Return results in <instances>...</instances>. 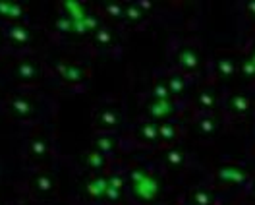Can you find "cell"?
<instances>
[{
    "mask_svg": "<svg viewBox=\"0 0 255 205\" xmlns=\"http://www.w3.org/2000/svg\"><path fill=\"white\" fill-rule=\"evenodd\" d=\"M129 180H131V184H133V192L137 194V198L139 200H143V202H151L157 198V194H159V180L151 176L147 171H143V169H133L131 172H129Z\"/></svg>",
    "mask_w": 255,
    "mask_h": 205,
    "instance_id": "1",
    "label": "cell"
},
{
    "mask_svg": "<svg viewBox=\"0 0 255 205\" xmlns=\"http://www.w3.org/2000/svg\"><path fill=\"white\" fill-rule=\"evenodd\" d=\"M6 106H8V112L12 116H16L18 120H29L35 114V101L26 97V95H14V97H10L8 102H6Z\"/></svg>",
    "mask_w": 255,
    "mask_h": 205,
    "instance_id": "2",
    "label": "cell"
},
{
    "mask_svg": "<svg viewBox=\"0 0 255 205\" xmlns=\"http://www.w3.org/2000/svg\"><path fill=\"white\" fill-rule=\"evenodd\" d=\"M217 180L221 184H226V186H232V184H244L248 180V172L246 169H242L240 165H224L217 171Z\"/></svg>",
    "mask_w": 255,
    "mask_h": 205,
    "instance_id": "3",
    "label": "cell"
},
{
    "mask_svg": "<svg viewBox=\"0 0 255 205\" xmlns=\"http://www.w3.org/2000/svg\"><path fill=\"white\" fill-rule=\"evenodd\" d=\"M217 72H219V76L221 79H224V81H228L232 77L238 74V58H236V54H232V52H219L217 54Z\"/></svg>",
    "mask_w": 255,
    "mask_h": 205,
    "instance_id": "4",
    "label": "cell"
},
{
    "mask_svg": "<svg viewBox=\"0 0 255 205\" xmlns=\"http://www.w3.org/2000/svg\"><path fill=\"white\" fill-rule=\"evenodd\" d=\"M56 74L62 77L66 83H83L87 77V70L77 66V64H70V62H60L56 64Z\"/></svg>",
    "mask_w": 255,
    "mask_h": 205,
    "instance_id": "5",
    "label": "cell"
},
{
    "mask_svg": "<svg viewBox=\"0 0 255 205\" xmlns=\"http://www.w3.org/2000/svg\"><path fill=\"white\" fill-rule=\"evenodd\" d=\"M174 112H176V104L172 101H159V99H153V101L147 104V114H149L153 120H159V122L168 120Z\"/></svg>",
    "mask_w": 255,
    "mask_h": 205,
    "instance_id": "6",
    "label": "cell"
},
{
    "mask_svg": "<svg viewBox=\"0 0 255 205\" xmlns=\"http://www.w3.org/2000/svg\"><path fill=\"white\" fill-rule=\"evenodd\" d=\"M176 60H178V66L184 72H195L201 64V56L193 47H182L176 54Z\"/></svg>",
    "mask_w": 255,
    "mask_h": 205,
    "instance_id": "7",
    "label": "cell"
},
{
    "mask_svg": "<svg viewBox=\"0 0 255 205\" xmlns=\"http://www.w3.org/2000/svg\"><path fill=\"white\" fill-rule=\"evenodd\" d=\"M12 74H14V77H16L18 81H22V83H33V81H37L41 70H39V66H37L33 60H24V62H20V64L14 68Z\"/></svg>",
    "mask_w": 255,
    "mask_h": 205,
    "instance_id": "8",
    "label": "cell"
},
{
    "mask_svg": "<svg viewBox=\"0 0 255 205\" xmlns=\"http://www.w3.org/2000/svg\"><path fill=\"white\" fill-rule=\"evenodd\" d=\"M226 106L234 114H248L254 108V101L244 93H232L226 101Z\"/></svg>",
    "mask_w": 255,
    "mask_h": 205,
    "instance_id": "9",
    "label": "cell"
},
{
    "mask_svg": "<svg viewBox=\"0 0 255 205\" xmlns=\"http://www.w3.org/2000/svg\"><path fill=\"white\" fill-rule=\"evenodd\" d=\"M0 18L10 20L14 24H22L26 18V8L16 2H0Z\"/></svg>",
    "mask_w": 255,
    "mask_h": 205,
    "instance_id": "10",
    "label": "cell"
},
{
    "mask_svg": "<svg viewBox=\"0 0 255 205\" xmlns=\"http://www.w3.org/2000/svg\"><path fill=\"white\" fill-rule=\"evenodd\" d=\"M118 122H120V114H118V110H114V108H110V106L102 108L101 112H99V116H97V128H101V130L116 128Z\"/></svg>",
    "mask_w": 255,
    "mask_h": 205,
    "instance_id": "11",
    "label": "cell"
},
{
    "mask_svg": "<svg viewBox=\"0 0 255 205\" xmlns=\"http://www.w3.org/2000/svg\"><path fill=\"white\" fill-rule=\"evenodd\" d=\"M8 39H10L14 45L24 47V45L29 43V39H31V31H29L24 24H12L10 29H8Z\"/></svg>",
    "mask_w": 255,
    "mask_h": 205,
    "instance_id": "12",
    "label": "cell"
},
{
    "mask_svg": "<svg viewBox=\"0 0 255 205\" xmlns=\"http://www.w3.org/2000/svg\"><path fill=\"white\" fill-rule=\"evenodd\" d=\"M27 151H29L31 157H35V159H43V157H47L49 151H51L49 139H47V137H43V136L33 137V139L29 141V145H27Z\"/></svg>",
    "mask_w": 255,
    "mask_h": 205,
    "instance_id": "13",
    "label": "cell"
},
{
    "mask_svg": "<svg viewBox=\"0 0 255 205\" xmlns=\"http://www.w3.org/2000/svg\"><path fill=\"white\" fill-rule=\"evenodd\" d=\"M137 137L141 141H147V143H153L159 139V124L153 120H147V122H141L137 126Z\"/></svg>",
    "mask_w": 255,
    "mask_h": 205,
    "instance_id": "14",
    "label": "cell"
},
{
    "mask_svg": "<svg viewBox=\"0 0 255 205\" xmlns=\"http://www.w3.org/2000/svg\"><path fill=\"white\" fill-rule=\"evenodd\" d=\"M176 137H178V128H176L170 120L159 122V139H160V141L172 143V141H176Z\"/></svg>",
    "mask_w": 255,
    "mask_h": 205,
    "instance_id": "15",
    "label": "cell"
},
{
    "mask_svg": "<svg viewBox=\"0 0 255 205\" xmlns=\"http://www.w3.org/2000/svg\"><path fill=\"white\" fill-rule=\"evenodd\" d=\"M95 149L102 153L104 157L110 153H114V149H116V139L110 136V134H102L99 136L97 139H95Z\"/></svg>",
    "mask_w": 255,
    "mask_h": 205,
    "instance_id": "16",
    "label": "cell"
},
{
    "mask_svg": "<svg viewBox=\"0 0 255 205\" xmlns=\"http://www.w3.org/2000/svg\"><path fill=\"white\" fill-rule=\"evenodd\" d=\"M197 104L205 108V110H211L215 104H217V89L215 87H205L199 91L197 95Z\"/></svg>",
    "mask_w": 255,
    "mask_h": 205,
    "instance_id": "17",
    "label": "cell"
},
{
    "mask_svg": "<svg viewBox=\"0 0 255 205\" xmlns=\"http://www.w3.org/2000/svg\"><path fill=\"white\" fill-rule=\"evenodd\" d=\"M93 39H95V43H97L99 47H110V45H114V41H116L112 29H110V27H104V26H101L97 31H95Z\"/></svg>",
    "mask_w": 255,
    "mask_h": 205,
    "instance_id": "18",
    "label": "cell"
},
{
    "mask_svg": "<svg viewBox=\"0 0 255 205\" xmlns=\"http://www.w3.org/2000/svg\"><path fill=\"white\" fill-rule=\"evenodd\" d=\"M166 87L170 91V97H180L186 91V79L180 76V74H172V76L166 79Z\"/></svg>",
    "mask_w": 255,
    "mask_h": 205,
    "instance_id": "19",
    "label": "cell"
},
{
    "mask_svg": "<svg viewBox=\"0 0 255 205\" xmlns=\"http://www.w3.org/2000/svg\"><path fill=\"white\" fill-rule=\"evenodd\" d=\"M83 159H85V165H87L89 169H93V171H101V169H104V165H106V157L102 153H99L97 149L87 151Z\"/></svg>",
    "mask_w": 255,
    "mask_h": 205,
    "instance_id": "20",
    "label": "cell"
},
{
    "mask_svg": "<svg viewBox=\"0 0 255 205\" xmlns=\"http://www.w3.org/2000/svg\"><path fill=\"white\" fill-rule=\"evenodd\" d=\"M238 74L244 79H255V64L250 60V56H242L238 60Z\"/></svg>",
    "mask_w": 255,
    "mask_h": 205,
    "instance_id": "21",
    "label": "cell"
},
{
    "mask_svg": "<svg viewBox=\"0 0 255 205\" xmlns=\"http://www.w3.org/2000/svg\"><path fill=\"white\" fill-rule=\"evenodd\" d=\"M124 18L129 20V22H133V24H137V22H141V20L145 18V12H143L135 2L124 4Z\"/></svg>",
    "mask_w": 255,
    "mask_h": 205,
    "instance_id": "22",
    "label": "cell"
},
{
    "mask_svg": "<svg viewBox=\"0 0 255 205\" xmlns=\"http://www.w3.org/2000/svg\"><path fill=\"white\" fill-rule=\"evenodd\" d=\"M106 188H108V180L102 178V176H97V178H93L89 184H87L89 194H91V196H95V198H101V196H104Z\"/></svg>",
    "mask_w": 255,
    "mask_h": 205,
    "instance_id": "23",
    "label": "cell"
},
{
    "mask_svg": "<svg viewBox=\"0 0 255 205\" xmlns=\"http://www.w3.org/2000/svg\"><path fill=\"white\" fill-rule=\"evenodd\" d=\"M164 159H166V165H170V167H182V165L186 163V155H184V151L178 149V147L168 149L166 155H164Z\"/></svg>",
    "mask_w": 255,
    "mask_h": 205,
    "instance_id": "24",
    "label": "cell"
},
{
    "mask_svg": "<svg viewBox=\"0 0 255 205\" xmlns=\"http://www.w3.org/2000/svg\"><path fill=\"white\" fill-rule=\"evenodd\" d=\"M197 128L203 136H215L217 130H219V122L215 118H211V116H205V118H199Z\"/></svg>",
    "mask_w": 255,
    "mask_h": 205,
    "instance_id": "25",
    "label": "cell"
},
{
    "mask_svg": "<svg viewBox=\"0 0 255 205\" xmlns=\"http://www.w3.org/2000/svg\"><path fill=\"white\" fill-rule=\"evenodd\" d=\"M102 10H104V14H106L108 18H114V20L124 18V4L108 2V4H104V6H102Z\"/></svg>",
    "mask_w": 255,
    "mask_h": 205,
    "instance_id": "26",
    "label": "cell"
},
{
    "mask_svg": "<svg viewBox=\"0 0 255 205\" xmlns=\"http://www.w3.org/2000/svg\"><path fill=\"white\" fill-rule=\"evenodd\" d=\"M153 99H159V101H170V91L166 87V81H157L153 85Z\"/></svg>",
    "mask_w": 255,
    "mask_h": 205,
    "instance_id": "27",
    "label": "cell"
},
{
    "mask_svg": "<svg viewBox=\"0 0 255 205\" xmlns=\"http://www.w3.org/2000/svg\"><path fill=\"white\" fill-rule=\"evenodd\" d=\"M56 29H58L60 33H72V31H74V24H72V20H70L68 16H60V18L56 20Z\"/></svg>",
    "mask_w": 255,
    "mask_h": 205,
    "instance_id": "28",
    "label": "cell"
},
{
    "mask_svg": "<svg viewBox=\"0 0 255 205\" xmlns=\"http://www.w3.org/2000/svg\"><path fill=\"white\" fill-rule=\"evenodd\" d=\"M35 184L39 186L41 192H49V190H52V186H54L52 178L51 176H47V174H39V176L35 178Z\"/></svg>",
    "mask_w": 255,
    "mask_h": 205,
    "instance_id": "29",
    "label": "cell"
},
{
    "mask_svg": "<svg viewBox=\"0 0 255 205\" xmlns=\"http://www.w3.org/2000/svg\"><path fill=\"white\" fill-rule=\"evenodd\" d=\"M193 202H195V205H211L213 204V196L205 190H199V192L193 194Z\"/></svg>",
    "mask_w": 255,
    "mask_h": 205,
    "instance_id": "30",
    "label": "cell"
},
{
    "mask_svg": "<svg viewBox=\"0 0 255 205\" xmlns=\"http://www.w3.org/2000/svg\"><path fill=\"white\" fill-rule=\"evenodd\" d=\"M106 180H108V186H110V188L120 190V188L124 186V180L120 178V176H110V178H106Z\"/></svg>",
    "mask_w": 255,
    "mask_h": 205,
    "instance_id": "31",
    "label": "cell"
},
{
    "mask_svg": "<svg viewBox=\"0 0 255 205\" xmlns=\"http://www.w3.org/2000/svg\"><path fill=\"white\" fill-rule=\"evenodd\" d=\"M104 196H108V200H112V202H116L118 198H120V190H116V188H106V192H104Z\"/></svg>",
    "mask_w": 255,
    "mask_h": 205,
    "instance_id": "32",
    "label": "cell"
},
{
    "mask_svg": "<svg viewBox=\"0 0 255 205\" xmlns=\"http://www.w3.org/2000/svg\"><path fill=\"white\" fill-rule=\"evenodd\" d=\"M246 8H248V14H250L252 18H255V0H250V2L246 4Z\"/></svg>",
    "mask_w": 255,
    "mask_h": 205,
    "instance_id": "33",
    "label": "cell"
},
{
    "mask_svg": "<svg viewBox=\"0 0 255 205\" xmlns=\"http://www.w3.org/2000/svg\"><path fill=\"white\" fill-rule=\"evenodd\" d=\"M248 56H250V60H252V62H254V64H255V52H250Z\"/></svg>",
    "mask_w": 255,
    "mask_h": 205,
    "instance_id": "34",
    "label": "cell"
},
{
    "mask_svg": "<svg viewBox=\"0 0 255 205\" xmlns=\"http://www.w3.org/2000/svg\"><path fill=\"white\" fill-rule=\"evenodd\" d=\"M252 52H255V47H254V51H252Z\"/></svg>",
    "mask_w": 255,
    "mask_h": 205,
    "instance_id": "35",
    "label": "cell"
}]
</instances>
